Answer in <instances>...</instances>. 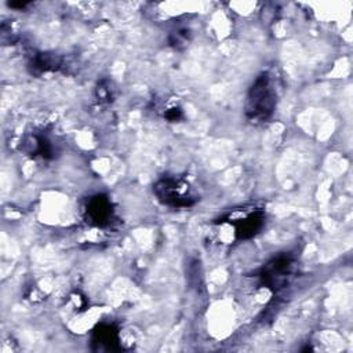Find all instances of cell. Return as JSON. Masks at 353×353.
I'll list each match as a JSON object with an SVG mask.
<instances>
[{"mask_svg": "<svg viewBox=\"0 0 353 353\" xmlns=\"http://www.w3.org/2000/svg\"><path fill=\"white\" fill-rule=\"evenodd\" d=\"M274 105L276 92L273 90L272 80L268 73H263L256 77L252 87L250 88L245 102V112L251 119L265 120L273 113Z\"/></svg>", "mask_w": 353, "mask_h": 353, "instance_id": "obj_1", "label": "cell"}, {"mask_svg": "<svg viewBox=\"0 0 353 353\" xmlns=\"http://www.w3.org/2000/svg\"><path fill=\"white\" fill-rule=\"evenodd\" d=\"M153 190L159 200L170 207H189L197 200L192 194L189 183L182 179H161L156 183Z\"/></svg>", "mask_w": 353, "mask_h": 353, "instance_id": "obj_2", "label": "cell"}, {"mask_svg": "<svg viewBox=\"0 0 353 353\" xmlns=\"http://www.w3.org/2000/svg\"><path fill=\"white\" fill-rule=\"evenodd\" d=\"M292 272V259L290 256H277L266 263L261 272L263 284L269 288H281Z\"/></svg>", "mask_w": 353, "mask_h": 353, "instance_id": "obj_3", "label": "cell"}, {"mask_svg": "<svg viewBox=\"0 0 353 353\" xmlns=\"http://www.w3.org/2000/svg\"><path fill=\"white\" fill-rule=\"evenodd\" d=\"M230 221H233V223L232 222L230 223L234 226V233L237 234V237L247 239V237L254 236L256 233V230H259V228L262 226L263 212L259 210H255V211L244 214L243 218L237 216Z\"/></svg>", "mask_w": 353, "mask_h": 353, "instance_id": "obj_4", "label": "cell"}, {"mask_svg": "<svg viewBox=\"0 0 353 353\" xmlns=\"http://www.w3.org/2000/svg\"><path fill=\"white\" fill-rule=\"evenodd\" d=\"M88 221L97 226L109 223L112 218V205L105 196H95L87 204Z\"/></svg>", "mask_w": 353, "mask_h": 353, "instance_id": "obj_5", "label": "cell"}, {"mask_svg": "<svg viewBox=\"0 0 353 353\" xmlns=\"http://www.w3.org/2000/svg\"><path fill=\"white\" fill-rule=\"evenodd\" d=\"M94 342H98L106 349H113V345L117 342V331L110 325L101 327L98 331H95Z\"/></svg>", "mask_w": 353, "mask_h": 353, "instance_id": "obj_6", "label": "cell"}]
</instances>
